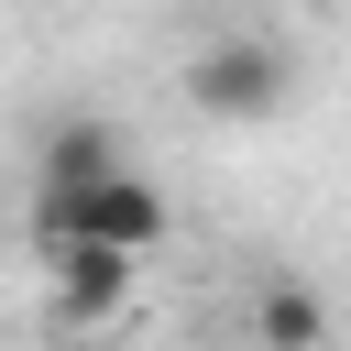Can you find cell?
Wrapping results in <instances>:
<instances>
[{
  "mask_svg": "<svg viewBox=\"0 0 351 351\" xmlns=\"http://www.w3.org/2000/svg\"><path fill=\"white\" fill-rule=\"evenodd\" d=\"M176 230V208H165V186L143 176V165H110V176H88V186H66V197H33V241H110V252H154Z\"/></svg>",
  "mask_w": 351,
  "mask_h": 351,
  "instance_id": "6da1fadb",
  "label": "cell"
},
{
  "mask_svg": "<svg viewBox=\"0 0 351 351\" xmlns=\"http://www.w3.org/2000/svg\"><path fill=\"white\" fill-rule=\"evenodd\" d=\"M44 274H55V318H66V329H99V318L132 307L143 252H110V241H44Z\"/></svg>",
  "mask_w": 351,
  "mask_h": 351,
  "instance_id": "3957f363",
  "label": "cell"
},
{
  "mask_svg": "<svg viewBox=\"0 0 351 351\" xmlns=\"http://www.w3.org/2000/svg\"><path fill=\"white\" fill-rule=\"evenodd\" d=\"M186 99H197L208 121H274V110H285V44H263V33L197 44V55H186Z\"/></svg>",
  "mask_w": 351,
  "mask_h": 351,
  "instance_id": "7a4b0ae2",
  "label": "cell"
},
{
  "mask_svg": "<svg viewBox=\"0 0 351 351\" xmlns=\"http://www.w3.org/2000/svg\"><path fill=\"white\" fill-rule=\"evenodd\" d=\"M252 340H263V351H318V340H329V307H318L307 285H263V296H252Z\"/></svg>",
  "mask_w": 351,
  "mask_h": 351,
  "instance_id": "5b68a950",
  "label": "cell"
},
{
  "mask_svg": "<svg viewBox=\"0 0 351 351\" xmlns=\"http://www.w3.org/2000/svg\"><path fill=\"white\" fill-rule=\"evenodd\" d=\"M110 165H132L110 121H55L44 154H33V197H66V186H88V176H110Z\"/></svg>",
  "mask_w": 351,
  "mask_h": 351,
  "instance_id": "277c9868",
  "label": "cell"
}]
</instances>
